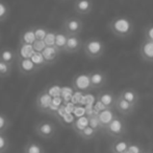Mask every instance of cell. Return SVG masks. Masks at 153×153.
Segmentation results:
<instances>
[{
  "mask_svg": "<svg viewBox=\"0 0 153 153\" xmlns=\"http://www.w3.org/2000/svg\"><path fill=\"white\" fill-rule=\"evenodd\" d=\"M73 88L79 91H88L92 89L90 74H78L72 80Z\"/></svg>",
  "mask_w": 153,
  "mask_h": 153,
  "instance_id": "52a82bcc",
  "label": "cell"
},
{
  "mask_svg": "<svg viewBox=\"0 0 153 153\" xmlns=\"http://www.w3.org/2000/svg\"><path fill=\"white\" fill-rule=\"evenodd\" d=\"M52 96L48 91L44 90L38 94L36 99V107L40 112H48L52 106Z\"/></svg>",
  "mask_w": 153,
  "mask_h": 153,
  "instance_id": "8992f818",
  "label": "cell"
},
{
  "mask_svg": "<svg viewBox=\"0 0 153 153\" xmlns=\"http://www.w3.org/2000/svg\"><path fill=\"white\" fill-rule=\"evenodd\" d=\"M91 80L92 89H100L103 88L107 83V76L102 70H94L89 72Z\"/></svg>",
  "mask_w": 153,
  "mask_h": 153,
  "instance_id": "9c48e42d",
  "label": "cell"
},
{
  "mask_svg": "<svg viewBox=\"0 0 153 153\" xmlns=\"http://www.w3.org/2000/svg\"><path fill=\"white\" fill-rule=\"evenodd\" d=\"M141 153H149V152H144V151H143V152H141Z\"/></svg>",
  "mask_w": 153,
  "mask_h": 153,
  "instance_id": "836d02e7",
  "label": "cell"
},
{
  "mask_svg": "<svg viewBox=\"0 0 153 153\" xmlns=\"http://www.w3.org/2000/svg\"><path fill=\"white\" fill-rule=\"evenodd\" d=\"M36 38L34 35L33 26L28 27V29H24L21 32L20 38H19V44H33L36 42Z\"/></svg>",
  "mask_w": 153,
  "mask_h": 153,
  "instance_id": "ffe728a7",
  "label": "cell"
},
{
  "mask_svg": "<svg viewBox=\"0 0 153 153\" xmlns=\"http://www.w3.org/2000/svg\"><path fill=\"white\" fill-rule=\"evenodd\" d=\"M82 47H83V41L81 40L79 35H70V36H68L65 53L75 54L80 50Z\"/></svg>",
  "mask_w": 153,
  "mask_h": 153,
  "instance_id": "30bf717a",
  "label": "cell"
},
{
  "mask_svg": "<svg viewBox=\"0 0 153 153\" xmlns=\"http://www.w3.org/2000/svg\"><path fill=\"white\" fill-rule=\"evenodd\" d=\"M117 96L111 91L101 92L98 96V102L102 105L104 108H113L115 106Z\"/></svg>",
  "mask_w": 153,
  "mask_h": 153,
  "instance_id": "e0dca14e",
  "label": "cell"
},
{
  "mask_svg": "<svg viewBox=\"0 0 153 153\" xmlns=\"http://www.w3.org/2000/svg\"><path fill=\"white\" fill-rule=\"evenodd\" d=\"M32 46H33L34 51H36V53H42L47 45L45 44V42L43 40H36V42L32 44Z\"/></svg>",
  "mask_w": 153,
  "mask_h": 153,
  "instance_id": "1f68e13d",
  "label": "cell"
},
{
  "mask_svg": "<svg viewBox=\"0 0 153 153\" xmlns=\"http://www.w3.org/2000/svg\"><path fill=\"white\" fill-rule=\"evenodd\" d=\"M104 130L111 136L116 137V139H120V137H123V135L126 133V125H125L124 121L121 118L116 116L113 120V122Z\"/></svg>",
  "mask_w": 153,
  "mask_h": 153,
  "instance_id": "5b68a950",
  "label": "cell"
},
{
  "mask_svg": "<svg viewBox=\"0 0 153 153\" xmlns=\"http://www.w3.org/2000/svg\"><path fill=\"white\" fill-rule=\"evenodd\" d=\"M0 40H1V34H0Z\"/></svg>",
  "mask_w": 153,
  "mask_h": 153,
  "instance_id": "e575fe53",
  "label": "cell"
},
{
  "mask_svg": "<svg viewBox=\"0 0 153 153\" xmlns=\"http://www.w3.org/2000/svg\"><path fill=\"white\" fill-rule=\"evenodd\" d=\"M144 39L148 41H153V24L148 25L144 31Z\"/></svg>",
  "mask_w": 153,
  "mask_h": 153,
  "instance_id": "d6a6232c",
  "label": "cell"
},
{
  "mask_svg": "<svg viewBox=\"0 0 153 153\" xmlns=\"http://www.w3.org/2000/svg\"><path fill=\"white\" fill-rule=\"evenodd\" d=\"M108 29L116 37L128 38L133 32V23L127 17L118 16L109 22Z\"/></svg>",
  "mask_w": 153,
  "mask_h": 153,
  "instance_id": "6da1fadb",
  "label": "cell"
},
{
  "mask_svg": "<svg viewBox=\"0 0 153 153\" xmlns=\"http://www.w3.org/2000/svg\"><path fill=\"white\" fill-rule=\"evenodd\" d=\"M34 132L43 139H50L56 133V127L50 121H41L34 125Z\"/></svg>",
  "mask_w": 153,
  "mask_h": 153,
  "instance_id": "3957f363",
  "label": "cell"
},
{
  "mask_svg": "<svg viewBox=\"0 0 153 153\" xmlns=\"http://www.w3.org/2000/svg\"><path fill=\"white\" fill-rule=\"evenodd\" d=\"M55 37H56V31L49 29L46 37L44 39V42L47 46H54L55 45Z\"/></svg>",
  "mask_w": 153,
  "mask_h": 153,
  "instance_id": "f546056e",
  "label": "cell"
},
{
  "mask_svg": "<svg viewBox=\"0 0 153 153\" xmlns=\"http://www.w3.org/2000/svg\"><path fill=\"white\" fill-rule=\"evenodd\" d=\"M83 51L90 59H98L105 53V43L98 38H90L83 42Z\"/></svg>",
  "mask_w": 153,
  "mask_h": 153,
  "instance_id": "7a4b0ae2",
  "label": "cell"
},
{
  "mask_svg": "<svg viewBox=\"0 0 153 153\" xmlns=\"http://www.w3.org/2000/svg\"><path fill=\"white\" fill-rule=\"evenodd\" d=\"M97 131H98V129L94 128L91 125H89V126H87L85 129H82L80 132H78V134L80 135L83 139H92L96 136Z\"/></svg>",
  "mask_w": 153,
  "mask_h": 153,
  "instance_id": "cb8c5ba5",
  "label": "cell"
},
{
  "mask_svg": "<svg viewBox=\"0 0 153 153\" xmlns=\"http://www.w3.org/2000/svg\"><path fill=\"white\" fill-rule=\"evenodd\" d=\"M116 113L114 112L113 108H104L103 110H101L100 112L97 115V118H98L99 126L100 128L105 129L116 118Z\"/></svg>",
  "mask_w": 153,
  "mask_h": 153,
  "instance_id": "8fae6325",
  "label": "cell"
},
{
  "mask_svg": "<svg viewBox=\"0 0 153 153\" xmlns=\"http://www.w3.org/2000/svg\"><path fill=\"white\" fill-rule=\"evenodd\" d=\"M17 66H18L20 74L24 75V76H31L40 70V68L32 62L31 58L30 59H18Z\"/></svg>",
  "mask_w": 153,
  "mask_h": 153,
  "instance_id": "ba28073f",
  "label": "cell"
},
{
  "mask_svg": "<svg viewBox=\"0 0 153 153\" xmlns=\"http://www.w3.org/2000/svg\"><path fill=\"white\" fill-rule=\"evenodd\" d=\"M17 54L18 59H30L34 54L33 46L31 44H19Z\"/></svg>",
  "mask_w": 153,
  "mask_h": 153,
  "instance_id": "44dd1931",
  "label": "cell"
},
{
  "mask_svg": "<svg viewBox=\"0 0 153 153\" xmlns=\"http://www.w3.org/2000/svg\"><path fill=\"white\" fill-rule=\"evenodd\" d=\"M67 40H68V35H67L62 29H61V31H56V37H55L54 46L56 47L61 53H65Z\"/></svg>",
  "mask_w": 153,
  "mask_h": 153,
  "instance_id": "7402d4cb",
  "label": "cell"
},
{
  "mask_svg": "<svg viewBox=\"0 0 153 153\" xmlns=\"http://www.w3.org/2000/svg\"><path fill=\"white\" fill-rule=\"evenodd\" d=\"M0 59L10 65H14V64H17V61H18V54H17V50L10 47H3L0 49Z\"/></svg>",
  "mask_w": 153,
  "mask_h": 153,
  "instance_id": "9a60e30c",
  "label": "cell"
},
{
  "mask_svg": "<svg viewBox=\"0 0 153 153\" xmlns=\"http://www.w3.org/2000/svg\"><path fill=\"white\" fill-rule=\"evenodd\" d=\"M62 29L67 34L70 35H80L83 29V22L78 17H68L62 22Z\"/></svg>",
  "mask_w": 153,
  "mask_h": 153,
  "instance_id": "277c9868",
  "label": "cell"
},
{
  "mask_svg": "<svg viewBox=\"0 0 153 153\" xmlns=\"http://www.w3.org/2000/svg\"><path fill=\"white\" fill-rule=\"evenodd\" d=\"M140 55L146 62H153V41L145 40L140 46Z\"/></svg>",
  "mask_w": 153,
  "mask_h": 153,
  "instance_id": "5bb4252c",
  "label": "cell"
},
{
  "mask_svg": "<svg viewBox=\"0 0 153 153\" xmlns=\"http://www.w3.org/2000/svg\"><path fill=\"white\" fill-rule=\"evenodd\" d=\"M64 1H65V0H64Z\"/></svg>",
  "mask_w": 153,
  "mask_h": 153,
  "instance_id": "d590c367",
  "label": "cell"
},
{
  "mask_svg": "<svg viewBox=\"0 0 153 153\" xmlns=\"http://www.w3.org/2000/svg\"><path fill=\"white\" fill-rule=\"evenodd\" d=\"M42 55L46 61V64L48 65V64H53L57 61V59L61 56V51L55 46H46L42 51Z\"/></svg>",
  "mask_w": 153,
  "mask_h": 153,
  "instance_id": "2e32d148",
  "label": "cell"
},
{
  "mask_svg": "<svg viewBox=\"0 0 153 153\" xmlns=\"http://www.w3.org/2000/svg\"><path fill=\"white\" fill-rule=\"evenodd\" d=\"M13 72V65L6 63V62L2 61L0 59V78L4 79V78H7L12 75Z\"/></svg>",
  "mask_w": 153,
  "mask_h": 153,
  "instance_id": "484cf974",
  "label": "cell"
},
{
  "mask_svg": "<svg viewBox=\"0 0 153 153\" xmlns=\"http://www.w3.org/2000/svg\"><path fill=\"white\" fill-rule=\"evenodd\" d=\"M10 14V8L3 2H0V21L5 20Z\"/></svg>",
  "mask_w": 153,
  "mask_h": 153,
  "instance_id": "4dcf8cb0",
  "label": "cell"
},
{
  "mask_svg": "<svg viewBox=\"0 0 153 153\" xmlns=\"http://www.w3.org/2000/svg\"><path fill=\"white\" fill-rule=\"evenodd\" d=\"M31 60H32V62L40 68V69L44 67L45 65H47L46 61H45L44 57H43V55H42V53H36V51H34V54L31 57Z\"/></svg>",
  "mask_w": 153,
  "mask_h": 153,
  "instance_id": "83f0119b",
  "label": "cell"
},
{
  "mask_svg": "<svg viewBox=\"0 0 153 153\" xmlns=\"http://www.w3.org/2000/svg\"><path fill=\"white\" fill-rule=\"evenodd\" d=\"M24 153H45V149L38 142L29 141L24 146Z\"/></svg>",
  "mask_w": 153,
  "mask_h": 153,
  "instance_id": "603a6c76",
  "label": "cell"
},
{
  "mask_svg": "<svg viewBox=\"0 0 153 153\" xmlns=\"http://www.w3.org/2000/svg\"><path fill=\"white\" fill-rule=\"evenodd\" d=\"M94 3L93 0H76L74 2V11L80 16H85L92 13Z\"/></svg>",
  "mask_w": 153,
  "mask_h": 153,
  "instance_id": "7c38bea8",
  "label": "cell"
},
{
  "mask_svg": "<svg viewBox=\"0 0 153 153\" xmlns=\"http://www.w3.org/2000/svg\"><path fill=\"white\" fill-rule=\"evenodd\" d=\"M115 107L117 109V111L122 115H129L133 112L135 106H133L132 104H130L129 102H127L126 100L122 98V96H118L117 100L115 103Z\"/></svg>",
  "mask_w": 153,
  "mask_h": 153,
  "instance_id": "4fadbf2b",
  "label": "cell"
},
{
  "mask_svg": "<svg viewBox=\"0 0 153 153\" xmlns=\"http://www.w3.org/2000/svg\"><path fill=\"white\" fill-rule=\"evenodd\" d=\"M130 145L131 144L129 143L128 139H124V137H120L113 143L111 151V153H126L129 150Z\"/></svg>",
  "mask_w": 153,
  "mask_h": 153,
  "instance_id": "d6986e66",
  "label": "cell"
},
{
  "mask_svg": "<svg viewBox=\"0 0 153 153\" xmlns=\"http://www.w3.org/2000/svg\"><path fill=\"white\" fill-rule=\"evenodd\" d=\"M33 31H34V35H36V40L44 41L49 29H47L46 26H43V25H36V26H33Z\"/></svg>",
  "mask_w": 153,
  "mask_h": 153,
  "instance_id": "4316f807",
  "label": "cell"
},
{
  "mask_svg": "<svg viewBox=\"0 0 153 153\" xmlns=\"http://www.w3.org/2000/svg\"><path fill=\"white\" fill-rule=\"evenodd\" d=\"M119 96H122L124 100H126L127 102H129L130 104H132L133 106H137L140 102L139 92L133 89V88H125V89L122 90Z\"/></svg>",
  "mask_w": 153,
  "mask_h": 153,
  "instance_id": "ac0fdd59",
  "label": "cell"
},
{
  "mask_svg": "<svg viewBox=\"0 0 153 153\" xmlns=\"http://www.w3.org/2000/svg\"><path fill=\"white\" fill-rule=\"evenodd\" d=\"M12 126V121L6 115L0 112V133H6V131Z\"/></svg>",
  "mask_w": 153,
  "mask_h": 153,
  "instance_id": "d4e9b609",
  "label": "cell"
},
{
  "mask_svg": "<svg viewBox=\"0 0 153 153\" xmlns=\"http://www.w3.org/2000/svg\"><path fill=\"white\" fill-rule=\"evenodd\" d=\"M10 148V139L5 133H0V153H5Z\"/></svg>",
  "mask_w": 153,
  "mask_h": 153,
  "instance_id": "f1b7e54d",
  "label": "cell"
}]
</instances>
